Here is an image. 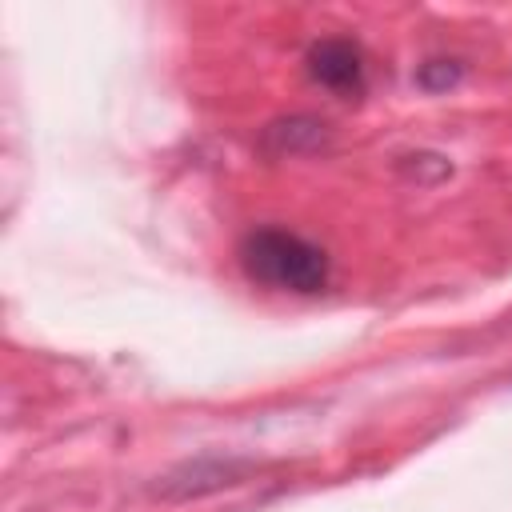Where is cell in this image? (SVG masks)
I'll return each mask as SVG.
<instances>
[{
	"label": "cell",
	"instance_id": "obj_1",
	"mask_svg": "<svg viewBox=\"0 0 512 512\" xmlns=\"http://www.w3.org/2000/svg\"><path fill=\"white\" fill-rule=\"evenodd\" d=\"M236 260L252 284H264L276 292L312 296V292H324L328 276H332V260L320 244L304 240L300 232L272 228V224L248 228L236 244Z\"/></svg>",
	"mask_w": 512,
	"mask_h": 512
},
{
	"label": "cell",
	"instance_id": "obj_2",
	"mask_svg": "<svg viewBox=\"0 0 512 512\" xmlns=\"http://www.w3.org/2000/svg\"><path fill=\"white\" fill-rule=\"evenodd\" d=\"M304 64H308V76L320 88H328V92L356 96L364 88V52L348 36H324V40H316L308 48Z\"/></svg>",
	"mask_w": 512,
	"mask_h": 512
},
{
	"label": "cell",
	"instance_id": "obj_3",
	"mask_svg": "<svg viewBox=\"0 0 512 512\" xmlns=\"http://www.w3.org/2000/svg\"><path fill=\"white\" fill-rule=\"evenodd\" d=\"M328 140L324 124L312 116H292V120H276L264 132V148L276 156H296V152H316Z\"/></svg>",
	"mask_w": 512,
	"mask_h": 512
},
{
	"label": "cell",
	"instance_id": "obj_4",
	"mask_svg": "<svg viewBox=\"0 0 512 512\" xmlns=\"http://www.w3.org/2000/svg\"><path fill=\"white\" fill-rule=\"evenodd\" d=\"M460 76H464V68H460L456 60H428V64L416 72V84H420L424 92H444V88H452Z\"/></svg>",
	"mask_w": 512,
	"mask_h": 512
}]
</instances>
